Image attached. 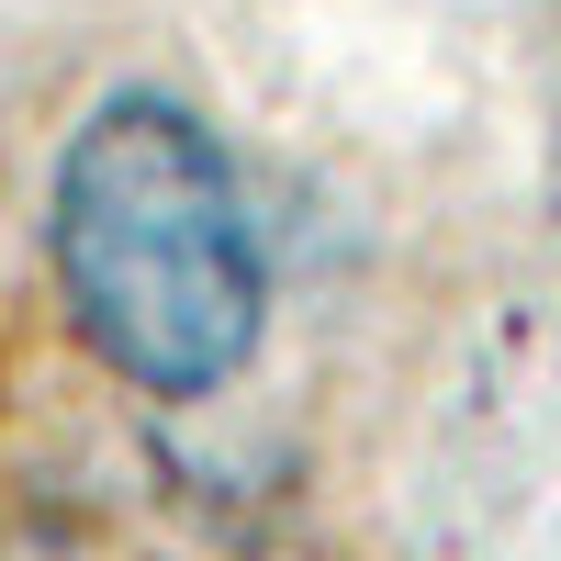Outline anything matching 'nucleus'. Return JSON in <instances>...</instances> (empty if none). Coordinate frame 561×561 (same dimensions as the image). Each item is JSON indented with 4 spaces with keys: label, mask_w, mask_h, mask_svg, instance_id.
Masks as SVG:
<instances>
[{
    "label": "nucleus",
    "mask_w": 561,
    "mask_h": 561,
    "mask_svg": "<svg viewBox=\"0 0 561 561\" xmlns=\"http://www.w3.org/2000/svg\"><path fill=\"white\" fill-rule=\"evenodd\" d=\"M45 270L79 348L147 404H203L259 359L270 259L225 135L169 90H113L45 180Z\"/></svg>",
    "instance_id": "nucleus-1"
}]
</instances>
